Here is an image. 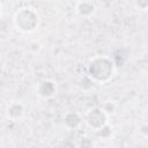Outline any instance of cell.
I'll return each mask as SVG.
<instances>
[{
    "mask_svg": "<svg viewBox=\"0 0 148 148\" xmlns=\"http://www.w3.org/2000/svg\"><path fill=\"white\" fill-rule=\"evenodd\" d=\"M111 133H112V128L106 124L105 126H103L101 130H98L97 131V134L99 135V136H102L103 139H108L110 135H111Z\"/></svg>",
    "mask_w": 148,
    "mask_h": 148,
    "instance_id": "obj_10",
    "label": "cell"
},
{
    "mask_svg": "<svg viewBox=\"0 0 148 148\" xmlns=\"http://www.w3.org/2000/svg\"><path fill=\"white\" fill-rule=\"evenodd\" d=\"M96 10V6L92 1H77L75 3V12L83 17H90Z\"/></svg>",
    "mask_w": 148,
    "mask_h": 148,
    "instance_id": "obj_6",
    "label": "cell"
},
{
    "mask_svg": "<svg viewBox=\"0 0 148 148\" xmlns=\"http://www.w3.org/2000/svg\"><path fill=\"white\" fill-rule=\"evenodd\" d=\"M134 6H135L139 10L146 12L147 8H148V1H147V0H139V1L134 2Z\"/></svg>",
    "mask_w": 148,
    "mask_h": 148,
    "instance_id": "obj_11",
    "label": "cell"
},
{
    "mask_svg": "<svg viewBox=\"0 0 148 148\" xmlns=\"http://www.w3.org/2000/svg\"><path fill=\"white\" fill-rule=\"evenodd\" d=\"M81 124V117L76 112H67L65 116V125L68 128H76Z\"/></svg>",
    "mask_w": 148,
    "mask_h": 148,
    "instance_id": "obj_7",
    "label": "cell"
},
{
    "mask_svg": "<svg viewBox=\"0 0 148 148\" xmlns=\"http://www.w3.org/2000/svg\"><path fill=\"white\" fill-rule=\"evenodd\" d=\"M87 72L89 79L92 82L104 83L112 77L114 73V64L108 57L97 56L90 59L87 67Z\"/></svg>",
    "mask_w": 148,
    "mask_h": 148,
    "instance_id": "obj_1",
    "label": "cell"
},
{
    "mask_svg": "<svg viewBox=\"0 0 148 148\" xmlns=\"http://www.w3.org/2000/svg\"><path fill=\"white\" fill-rule=\"evenodd\" d=\"M84 120L89 127L98 131L108 124V116L99 106H95L87 111V113L84 114Z\"/></svg>",
    "mask_w": 148,
    "mask_h": 148,
    "instance_id": "obj_3",
    "label": "cell"
},
{
    "mask_svg": "<svg viewBox=\"0 0 148 148\" xmlns=\"http://www.w3.org/2000/svg\"><path fill=\"white\" fill-rule=\"evenodd\" d=\"M14 27L24 34L32 32L37 29L39 23V16L35 8L32 7H22L17 9L13 16Z\"/></svg>",
    "mask_w": 148,
    "mask_h": 148,
    "instance_id": "obj_2",
    "label": "cell"
},
{
    "mask_svg": "<svg viewBox=\"0 0 148 148\" xmlns=\"http://www.w3.org/2000/svg\"><path fill=\"white\" fill-rule=\"evenodd\" d=\"M24 113V106L21 102L13 101L6 108V116L10 120H17Z\"/></svg>",
    "mask_w": 148,
    "mask_h": 148,
    "instance_id": "obj_5",
    "label": "cell"
},
{
    "mask_svg": "<svg viewBox=\"0 0 148 148\" xmlns=\"http://www.w3.org/2000/svg\"><path fill=\"white\" fill-rule=\"evenodd\" d=\"M77 148H95V145L90 138L82 136L77 142Z\"/></svg>",
    "mask_w": 148,
    "mask_h": 148,
    "instance_id": "obj_9",
    "label": "cell"
},
{
    "mask_svg": "<svg viewBox=\"0 0 148 148\" xmlns=\"http://www.w3.org/2000/svg\"><path fill=\"white\" fill-rule=\"evenodd\" d=\"M1 12H2V5L0 3V16H1Z\"/></svg>",
    "mask_w": 148,
    "mask_h": 148,
    "instance_id": "obj_13",
    "label": "cell"
},
{
    "mask_svg": "<svg viewBox=\"0 0 148 148\" xmlns=\"http://www.w3.org/2000/svg\"><path fill=\"white\" fill-rule=\"evenodd\" d=\"M36 91H37V95L43 97V98H50L52 97L56 91H57V87H56V83L52 81V80H43L38 83L37 88H36Z\"/></svg>",
    "mask_w": 148,
    "mask_h": 148,
    "instance_id": "obj_4",
    "label": "cell"
},
{
    "mask_svg": "<svg viewBox=\"0 0 148 148\" xmlns=\"http://www.w3.org/2000/svg\"><path fill=\"white\" fill-rule=\"evenodd\" d=\"M99 108L104 111V113H105L106 116L113 114L114 111H116V104H114L112 101H106V102H104Z\"/></svg>",
    "mask_w": 148,
    "mask_h": 148,
    "instance_id": "obj_8",
    "label": "cell"
},
{
    "mask_svg": "<svg viewBox=\"0 0 148 148\" xmlns=\"http://www.w3.org/2000/svg\"><path fill=\"white\" fill-rule=\"evenodd\" d=\"M146 130H147V126L145 125V126L142 127V130H141V132H142V133H143L145 135H147V131H146Z\"/></svg>",
    "mask_w": 148,
    "mask_h": 148,
    "instance_id": "obj_12",
    "label": "cell"
}]
</instances>
